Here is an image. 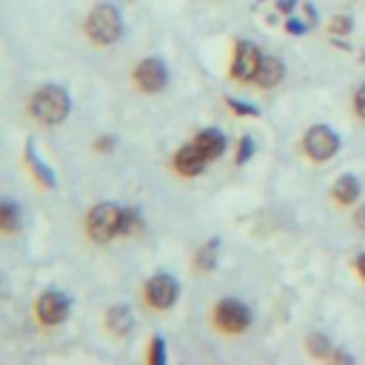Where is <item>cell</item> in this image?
<instances>
[{
	"instance_id": "cell-1",
	"label": "cell",
	"mask_w": 365,
	"mask_h": 365,
	"mask_svg": "<svg viewBox=\"0 0 365 365\" xmlns=\"http://www.w3.org/2000/svg\"><path fill=\"white\" fill-rule=\"evenodd\" d=\"M29 108H31V114H34L40 123L57 125V123H63V120L68 117L71 103H68V94H66L60 86H43V88L34 91Z\"/></svg>"
},
{
	"instance_id": "cell-2",
	"label": "cell",
	"mask_w": 365,
	"mask_h": 365,
	"mask_svg": "<svg viewBox=\"0 0 365 365\" xmlns=\"http://www.w3.org/2000/svg\"><path fill=\"white\" fill-rule=\"evenodd\" d=\"M86 31L97 46H108L123 34V17L114 6L100 3V6L91 9V14L86 20Z\"/></svg>"
},
{
	"instance_id": "cell-3",
	"label": "cell",
	"mask_w": 365,
	"mask_h": 365,
	"mask_svg": "<svg viewBox=\"0 0 365 365\" xmlns=\"http://www.w3.org/2000/svg\"><path fill=\"white\" fill-rule=\"evenodd\" d=\"M86 228H88V237L97 240V242H108L111 237L120 234L123 228V208L114 205V202H100L88 211L86 217Z\"/></svg>"
},
{
	"instance_id": "cell-4",
	"label": "cell",
	"mask_w": 365,
	"mask_h": 365,
	"mask_svg": "<svg viewBox=\"0 0 365 365\" xmlns=\"http://www.w3.org/2000/svg\"><path fill=\"white\" fill-rule=\"evenodd\" d=\"M214 322H217V328L225 331V334H240V331L248 328L251 314H248V308H245L242 302H237V299H222V302H217V308H214Z\"/></svg>"
},
{
	"instance_id": "cell-5",
	"label": "cell",
	"mask_w": 365,
	"mask_h": 365,
	"mask_svg": "<svg viewBox=\"0 0 365 365\" xmlns=\"http://www.w3.org/2000/svg\"><path fill=\"white\" fill-rule=\"evenodd\" d=\"M336 148H339V137H336L328 125H314V128H308V134H305V154H308L311 160L325 163V160H331V157L336 154Z\"/></svg>"
},
{
	"instance_id": "cell-6",
	"label": "cell",
	"mask_w": 365,
	"mask_h": 365,
	"mask_svg": "<svg viewBox=\"0 0 365 365\" xmlns=\"http://www.w3.org/2000/svg\"><path fill=\"white\" fill-rule=\"evenodd\" d=\"M134 83H137L145 94H157V91L168 83L165 63L157 60V57H145V60L137 63V68H134Z\"/></svg>"
},
{
	"instance_id": "cell-7",
	"label": "cell",
	"mask_w": 365,
	"mask_h": 365,
	"mask_svg": "<svg viewBox=\"0 0 365 365\" xmlns=\"http://www.w3.org/2000/svg\"><path fill=\"white\" fill-rule=\"evenodd\" d=\"M174 299H177V282L168 274H157V277L148 279V285H145V302L151 308L165 311V308L174 305Z\"/></svg>"
},
{
	"instance_id": "cell-8",
	"label": "cell",
	"mask_w": 365,
	"mask_h": 365,
	"mask_svg": "<svg viewBox=\"0 0 365 365\" xmlns=\"http://www.w3.org/2000/svg\"><path fill=\"white\" fill-rule=\"evenodd\" d=\"M34 311H37V319L43 325H60L68 314V297L60 291H46V294H40Z\"/></svg>"
},
{
	"instance_id": "cell-9",
	"label": "cell",
	"mask_w": 365,
	"mask_h": 365,
	"mask_svg": "<svg viewBox=\"0 0 365 365\" xmlns=\"http://www.w3.org/2000/svg\"><path fill=\"white\" fill-rule=\"evenodd\" d=\"M259 60H262V54H259V48L254 46V43H237V54H234V68H231V74L240 80V83H251L254 77H257V68H259Z\"/></svg>"
},
{
	"instance_id": "cell-10",
	"label": "cell",
	"mask_w": 365,
	"mask_h": 365,
	"mask_svg": "<svg viewBox=\"0 0 365 365\" xmlns=\"http://www.w3.org/2000/svg\"><path fill=\"white\" fill-rule=\"evenodd\" d=\"M205 163H208V157L197 148V143H194V145H182V148L174 154V168H177L182 177H197V174L205 168Z\"/></svg>"
},
{
	"instance_id": "cell-11",
	"label": "cell",
	"mask_w": 365,
	"mask_h": 365,
	"mask_svg": "<svg viewBox=\"0 0 365 365\" xmlns=\"http://www.w3.org/2000/svg\"><path fill=\"white\" fill-rule=\"evenodd\" d=\"M194 143H197V148H200L208 160H217V157L225 151V137H222V131H217V128H202Z\"/></svg>"
},
{
	"instance_id": "cell-12",
	"label": "cell",
	"mask_w": 365,
	"mask_h": 365,
	"mask_svg": "<svg viewBox=\"0 0 365 365\" xmlns=\"http://www.w3.org/2000/svg\"><path fill=\"white\" fill-rule=\"evenodd\" d=\"M279 80H282V60H277V57H262L254 83H259L262 88H271V86H277Z\"/></svg>"
},
{
	"instance_id": "cell-13",
	"label": "cell",
	"mask_w": 365,
	"mask_h": 365,
	"mask_svg": "<svg viewBox=\"0 0 365 365\" xmlns=\"http://www.w3.org/2000/svg\"><path fill=\"white\" fill-rule=\"evenodd\" d=\"M131 311L125 308V305H114V308H108L106 311V328L114 334V336H125L128 331H131Z\"/></svg>"
},
{
	"instance_id": "cell-14",
	"label": "cell",
	"mask_w": 365,
	"mask_h": 365,
	"mask_svg": "<svg viewBox=\"0 0 365 365\" xmlns=\"http://www.w3.org/2000/svg\"><path fill=\"white\" fill-rule=\"evenodd\" d=\"M356 197H359V180L354 174H345V177H339L334 182V200L339 205H351Z\"/></svg>"
},
{
	"instance_id": "cell-15",
	"label": "cell",
	"mask_w": 365,
	"mask_h": 365,
	"mask_svg": "<svg viewBox=\"0 0 365 365\" xmlns=\"http://www.w3.org/2000/svg\"><path fill=\"white\" fill-rule=\"evenodd\" d=\"M0 228L6 234H14L17 228V211H14V202H3L0 205Z\"/></svg>"
},
{
	"instance_id": "cell-16",
	"label": "cell",
	"mask_w": 365,
	"mask_h": 365,
	"mask_svg": "<svg viewBox=\"0 0 365 365\" xmlns=\"http://www.w3.org/2000/svg\"><path fill=\"white\" fill-rule=\"evenodd\" d=\"M308 351H311V356H317V359H325V356H328V339H325L322 334H314V336H308Z\"/></svg>"
},
{
	"instance_id": "cell-17",
	"label": "cell",
	"mask_w": 365,
	"mask_h": 365,
	"mask_svg": "<svg viewBox=\"0 0 365 365\" xmlns=\"http://www.w3.org/2000/svg\"><path fill=\"white\" fill-rule=\"evenodd\" d=\"M134 231H140V214L134 208H123V228H120V234H134Z\"/></svg>"
},
{
	"instance_id": "cell-18",
	"label": "cell",
	"mask_w": 365,
	"mask_h": 365,
	"mask_svg": "<svg viewBox=\"0 0 365 365\" xmlns=\"http://www.w3.org/2000/svg\"><path fill=\"white\" fill-rule=\"evenodd\" d=\"M214 245L217 242H208V245L200 248V254H197V268L200 271H211L214 268Z\"/></svg>"
},
{
	"instance_id": "cell-19",
	"label": "cell",
	"mask_w": 365,
	"mask_h": 365,
	"mask_svg": "<svg viewBox=\"0 0 365 365\" xmlns=\"http://www.w3.org/2000/svg\"><path fill=\"white\" fill-rule=\"evenodd\" d=\"M251 154H254V143H251V137H242V140H240V154H237V163H245Z\"/></svg>"
},
{
	"instance_id": "cell-20",
	"label": "cell",
	"mask_w": 365,
	"mask_h": 365,
	"mask_svg": "<svg viewBox=\"0 0 365 365\" xmlns=\"http://www.w3.org/2000/svg\"><path fill=\"white\" fill-rule=\"evenodd\" d=\"M151 362H163L165 359V351H163V339L160 336H154L151 339V356H148Z\"/></svg>"
},
{
	"instance_id": "cell-21",
	"label": "cell",
	"mask_w": 365,
	"mask_h": 365,
	"mask_svg": "<svg viewBox=\"0 0 365 365\" xmlns=\"http://www.w3.org/2000/svg\"><path fill=\"white\" fill-rule=\"evenodd\" d=\"M354 108H356V114L365 120V83L356 88V94H354Z\"/></svg>"
},
{
	"instance_id": "cell-22",
	"label": "cell",
	"mask_w": 365,
	"mask_h": 365,
	"mask_svg": "<svg viewBox=\"0 0 365 365\" xmlns=\"http://www.w3.org/2000/svg\"><path fill=\"white\" fill-rule=\"evenodd\" d=\"M228 106H231L240 117H254V114H257V108H254V106H245V103H237V100H228Z\"/></svg>"
},
{
	"instance_id": "cell-23",
	"label": "cell",
	"mask_w": 365,
	"mask_h": 365,
	"mask_svg": "<svg viewBox=\"0 0 365 365\" xmlns=\"http://www.w3.org/2000/svg\"><path fill=\"white\" fill-rule=\"evenodd\" d=\"M331 29L334 31H351V17H334L331 20Z\"/></svg>"
},
{
	"instance_id": "cell-24",
	"label": "cell",
	"mask_w": 365,
	"mask_h": 365,
	"mask_svg": "<svg viewBox=\"0 0 365 365\" xmlns=\"http://www.w3.org/2000/svg\"><path fill=\"white\" fill-rule=\"evenodd\" d=\"M111 145H114V137H106V140H97V145H94V148H97V151H108Z\"/></svg>"
},
{
	"instance_id": "cell-25",
	"label": "cell",
	"mask_w": 365,
	"mask_h": 365,
	"mask_svg": "<svg viewBox=\"0 0 365 365\" xmlns=\"http://www.w3.org/2000/svg\"><path fill=\"white\" fill-rule=\"evenodd\" d=\"M354 222H356V228H362V231H365V205L354 214Z\"/></svg>"
},
{
	"instance_id": "cell-26",
	"label": "cell",
	"mask_w": 365,
	"mask_h": 365,
	"mask_svg": "<svg viewBox=\"0 0 365 365\" xmlns=\"http://www.w3.org/2000/svg\"><path fill=\"white\" fill-rule=\"evenodd\" d=\"M356 271H359V277L365 279V254H362V257H356Z\"/></svg>"
}]
</instances>
